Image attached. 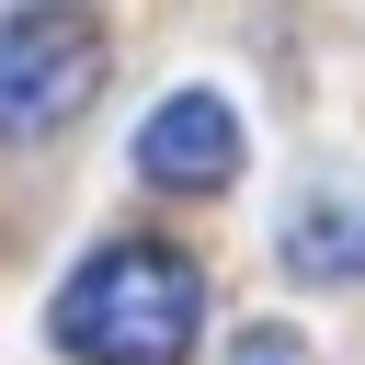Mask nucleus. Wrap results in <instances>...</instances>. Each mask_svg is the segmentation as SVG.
<instances>
[{"label":"nucleus","instance_id":"nucleus-1","mask_svg":"<svg viewBox=\"0 0 365 365\" xmlns=\"http://www.w3.org/2000/svg\"><path fill=\"white\" fill-rule=\"evenodd\" d=\"M194 319H205V285L160 240H114L57 285V354L80 365H182Z\"/></svg>","mask_w":365,"mask_h":365},{"label":"nucleus","instance_id":"nucleus-2","mask_svg":"<svg viewBox=\"0 0 365 365\" xmlns=\"http://www.w3.org/2000/svg\"><path fill=\"white\" fill-rule=\"evenodd\" d=\"M103 91V23L68 0H23L0 23V137H57L80 103Z\"/></svg>","mask_w":365,"mask_h":365},{"label":"nucleus","instance_id":"nucleus-3","mask_svg":"<svg viewBox=\"0 0 365 365\" xmlns=\"http://www.w3.org/2000/svg\"><path fill=\"white\" fill-rule=\"evenodd\" d=\"M137 171H148V182H171V194L228 182V171H240V114H228L217 91H171V103L137 125Z\"/></svg>","mask_w":365,"mask_h":365},{"label":"nucleus","instance_id":"nucleus-4","mask_svg":"<svg viewBox=\"0 0 365 365\" xmlns=\"http://www.w3.org/2000/svg\"><path fill=\"white\" fill-rule=\"evenodd\" d=\"M274 240L297 285H365V182H308Z\"/></svg>","mask_w":365,"mask_h":365},{"label":"nucleus","instance_id":"nucleus-5","mask_svg":"<svg viewBox=\"0 0 365 365\" xmlns=\"http://www.w3.org/2000/svg\"><path fill=\"white\" fill-rule=\"evenodd\" d=\"M228 365H308V342L262 319V331H240V342H228Z\"/></svg>","mask_w":365,"mask_h":365}]
</instances>
